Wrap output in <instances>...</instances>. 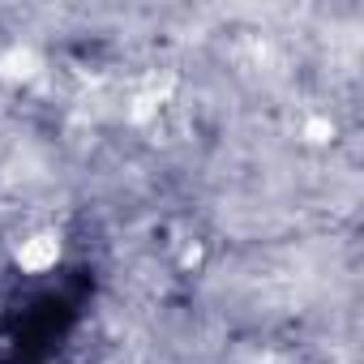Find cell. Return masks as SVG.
Wrapping results in <instances>:
<instances>
[{
    "instance_id": "obj_2",
    "label": "cell",
    "mask_w": 364,
    "mask_h": 364,
    "mask_svg": "<svg viewBox=\"0 0 364 364\" xmlns=\"http://www.w3.org/2000/svg\"><path fill=\"white\" fill-rule=\"evenodd\" d=\"M39 73V52L35 48H9L5 56H0V77L5 82H31Z\"/></svg>"
},
{
    "instance_id": "obj_1",
    "label": "cell",
    "mask_w": 364,
    "mask_h": 364,
    "mask_svg": "<svg viewBox=\"0 0 364 364\" xmlns=\"http://www.w3.org/2000/svg\"><path fill=\"white\" fill-rule=\"evenodd\" d=\"M60 257H65V236L52 223H35L9 240V262L22 274H52L60 266Z\"/></svg>"
},
{
    "instance_id": "obj_3",
    "label": "cell",
    "mask_w": 364,
    "mask_h": 364,
    "mask_svg": "<svg viewBox=\"0 0 364 364\" xmlns=\"http://www.w3.org/2000/svg\"><path fill=\"white\" fill-rule=\"evenodd\" d=\"M206 262V245L202 240H185V249H180V270H193Z\"/></svg>"
}]
</instances>
